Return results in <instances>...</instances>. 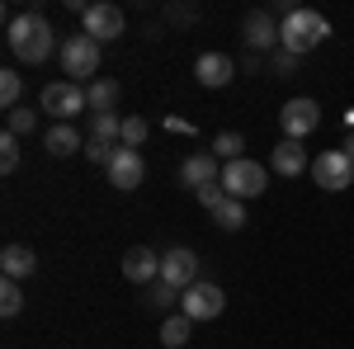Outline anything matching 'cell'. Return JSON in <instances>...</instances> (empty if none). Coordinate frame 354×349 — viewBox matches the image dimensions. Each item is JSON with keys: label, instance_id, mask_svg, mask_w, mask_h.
<instances>
[{"label": "cell", "instance_id": "cell-1", "mask_svg": "<svg viewBox=\"0 0 354 349\" xmlns=\"http://www.w3.org/2000/svg\"><path fill=\"white\" fill-rule=\"evenodd\" d=\"M53 53H62L57 28L48 24L38 10H28V15H15V19H10V57H15V62H24V66H43Z\"/></svg>", "mask_w": 354, "mask_h": 349}, {"label": "cell", "instance_id": "cell-2", "mask_svg": "<svg viewBox=\"0 0 354 349\" xmlns=\"http://www.w3.org/2000/svg\"><path fill=\"white\" fill-rule=\"evenodd\" d=\"M326 38H330V19L322 10L298 5V10H288V15L279 19V48L293 53V57H307L312 48H322Z\"/></svg>", "mask_w": 354, "mask_h": 349}, {"label": "cell", "instance_id": "cell-3", "mask_svg": "<svg viewBox=\"0 0 354 349\" xmlns=\"http://www.w3.org/2000/svg\"><path fill=\"white\" fill-rule=\"evenodd\" d=\"M62 71H66V81H95V71H100V43L90 38V33H71V38H62Z\"/></svg>", "mask_w": 354, "mask_h": 349}, {"label": "cell", "instance_id": "cell-4", "mask_svg": "<svg viewBox=\"0 0 354 349\" xmlns=\"http://www.w3.org/2000/svg\"><path fill=\"white\" fill-rule=\"evenodd\" d=\"M265 185H270V170H265L260 161H250V156L222 165V189H227V198L250 203V198H260V194H265Z\"/></svg>", "mask_w": 354, "mask_h": 349}, {"label": "cell", "instance_id": "cell-5", "mask_svg": "<svg viewBox=\"0 0 354 349\" xmlns=\"http://www.w3.org/2000/svg\"><path fill=\"white\" fill-rule=\"evenodd\" d=\"M38 109L53 113L57 123H71L76 113H90V104H85V85H76V81H48V85H43V95H38Z\"/></svg>", "mask_w": 354, "mask_h": 349}, {"label": "cell", "instance_id": "cell-6", "mask_svg": "<svg viewBox=\"0 0 354 349\" xmlns=\"http://www.w3.org/2000/svg\"><path fill=\"white\" fill-rule=\"evenodd\" d=\"M312 180L317 189H326V194H340V189L354 185V161L335 147V151H317L312 156Z\"/></svg>", "mask_w": 354, "mask_h": 349}, {"label": "cell", "instance_id": "cell-7", "mask_svg": "<svg viewBox=\"0 0 354 349\" xmlns=\"http://www.w3.org/2000/svg\"><path fill=\"white\" fill-rule=\"evenodd\" d=\"M279 128H283V137H288V142L312 137L317 128H322V104H317V100H307V95L288 100V104L279 109Z\"/></svg>", "mask_w": 354, "mask_h": 349}, {"label": "cell", "instance_id": "cell-8", "mask_svg": "<svg viewBox=\"0 0 354 349\" xmlns=\"http://www.w3.org/2000/svg\"><path fill=\"white\" fill-rule=\"evenodd\" d=\"M222 307H227V293H222L218 283H208V279H198V283L185 288V297H180V312H185L189 321H218Z\"/></svg>", "mask_w": 354, "mask_h": 349}, {"label": "cell", "instance_id": "cell-9", "mask_svg": "<svg viewBox=\"0 0 354 349\" xmlns=\"http://www.w3.org/2000/svg\"><path fill=\"white\" fill-rule=\"evenodd\" d=\"M81 24H85L81 33H90L95 43H113V38H123V24H128V19H123V10H118V5L100 0V5H90V10L81 15Z\"/></svg>", "mask_w": 354, "mask_h": 349}, {"label": "cell", "instance_id": "cell-10", "mask_svg": "<svg viewBox=\"0 0 354 349\" xmlns=\"http://www.w3.org/2000/svg\"><path fill=\"white\" fill-rule=\"evenodd\" d=\"M161 279L170 283V288H194L198 283V250H189V245H175V250H165L161 255Z\"/></svg>", "mask_w": 354, "mask_h": 349}, {"label": "cell", "instance_id": "cell-11", "mask_svg": "<svg viewBox=\"0 0 354 349\" xmlns=\"http://www.w3.org/2000/svg\"><path fill=\"white\" fill-rule=\"evenodd\" d=\"M241 43H245V53H270L274 43H279V19H274V10H250L245 15V24H241Z\"/></svg>", "mask_w": 354, "mask_h": 349}, {"label": "cell", "instance_id": "cell-12", "mask_svg": "<svg viewBox=\"0 0 354 349\" xmlns=\"http://www.w3.org/2000/svg\"><path fill=\"white\" fill-rule=\"evenodd\" d=\"M236 62L227 53H198V62H194V81L203 85V90H227V85L236 81Z\"/></svg>", "mask_w": 354, "mask_h": 349}, {"label": "cell", "instance_id": "cell-13", "mask_svg": "<svg viewBox=\"0 0 354 349\" xmlns=\"http://www.w3.org/2000/svg\"><path fill=\"white\" fill-rule=\"evenodd\" d=\"M123 279H128V283H142V288H151V283L161 279V255H156L151 245H133V250H123Z\"/></svg>", "mask_w": 354, "mask_h": 349}, {"label": "cell", "instance_id": "cell-14", "mask_svg": "<svg viewBox=\"0 0 354 349\" xmlns=\"http://www.w3.org/2000/svg\"><path fill=\"white\" fill-rule=\"evenodd\" d=\"M109 175L113 189H142V180H147V161H142V151H128V147H118V156H113V165L104 170Z\"/></svg>", "mask_w": 354, "mask_h": 349}, {"label": "cell", "instance_id": "cell-15", "mask_svg": "<svg viewBox=\"0 0 354 349\" xmlns=\"http://www.w3.org/2000/svg\"><path fill=\"white\" fill-rule=\"evenodd\" d=\"M270 170H274V175L298 180L302 170H312V156H307V147H302V142H288V137H283V142L270 151Z\"/></svg>", "mask_w": 354, "mask_h": 349}, {"label": "cell", "instance_id": "cell-16", "mask_svg": "<svg viewBox=\"0 0 354 349\" xmlns=\"http://www.w3.org/2000/svg\"><path fill=\"white\" fill-rule=\"evenodd\" d=\"M218 180H222V170L213 151H194L189 161L180 165V185L185 189H203V185H218Z\"/></svg>", "mask_w": 354, "mask_h": 349}, {"label": "cell", "instance_id": "cell-17", "mask_svg": "<svg viewBox=\"0 0 354 349\" xmlns=\"http://www.w3.org/2000/svg\"><path fill=\"white\" fill-rule=\"evenodd\" d=\"M33 269H38V255H33L28 245H5V250H0V274H5L10 283L33 279Z\"/></svg>", "mask_w": 354, "mask_h": 349}, {"label": "cell", "instance_id": "cell-18", "mask_svg": "<svg viewBox=\"0 0 354 349\" xmlns=\"http://www.w3.org/2000/svg\"><path fill=\"white\" fill-rule=\"evenodd\" d=\"M43 147H48V156H76L85 151V137L76 133V123H53L43 133Z\"/></svg>", "mask_w": 354, "mask_h": 349}, {"label": "cell", "instance_id": "cell-19", "mask_svg": "<svg viewBox=\"0 0 354 349\" xmlns=\"http://www.w3.org/2000/svg\"><path fill=\"white\" fill-rule=\"evenodd\" d=\"M118 81H109V76H95V81L85 85V104H90V113H113V104H118Z\"/></svg>", "mask_w": 354, "mask_h": 349}, {"label": "cell", "instance_id": "cell-20", "mask_svg": "<svg viewBox=\"0 0 354 349\" xmlns=\"http://www.w3.org/2000/svg\"><path fill=\"white\" fill-rule=\"evenodd\" d=\"M189 335H194V321L180 312V317H165L161 321V345L165 349H185L189 345Z\"/></svg>", "mask_w": 354, "mask_h": 349}, {"label": "cell", "instance_id": "cell-21", "mask_svg": "<svg viewBox=\"0 0 354 349\" xmlns=\"http://www.w3.org/2000/svg\"><path fill=\"white\" fill-rule=\"evenodd\" d=\"M5 133H15L19 142H24V137H33V133H38V109H28V104L10 109V113H5Z\"/></svg>", "mask_w": 354, "mask_h": 349}, {"label": "cell", "instance_id": "cell-22", "mask_svg": "<svg viewBox=\"0 0 354 349\" xmlns=\"http://www.w3.org/2000/svg\"><path fill=\"white\" fill-rule=\"evenodd\" d=\"M90 137L118 147V142H123V118H118V113H90Z\"/></svg>", "mask_w": 354, "mask_h": 349}, {"label": "cell", "instance_id": "cell-23", "mask_svg": "<svg viewBox=\"0 0 354 349\" xmlns=\"http://www.w3.org/2000/svg\"><path fill=\"white\" fill-rule=\"evenodd\" d=\"M213 222H218L222 232H241L245 227V203L241 198H227L222 208H213Z\"/></svg>", "mask_w": 354, "mask_h": 349}, {"label": "cell", "instance_id": "cell-24", "mask_svg": "<svg viewBox=\"0 0 354 349\" xmlns=\"http://www.w3.org/2000/svg\"><path fill=\"white\" fill-rule=\"evenodd\" d=\"M241 151H245V137L241 133H218L213 137V156H218V161H241Z\"/></svg>", "mask_w": 354, "mask_h": 349}, {"label": "cell", "instance_id": "cell-25", "mask_svg": "<svg viewBox=\"0 0 354 349\" xmlns=\"http://www.w3.org/2000/svg\"><path fill=\"white\" fill-rule=\"evenodd\" d=\"M180 297H185V293H180V288H170L165 279H156V283L147 288V307H151V312H170V307H175Z\"/></svg>", "mask_w": 354, "mask_h": 349}, {"label": "cell", "instance_id": "cell-26", "mask_svg": "<svg viewBox=\"0 0 354 349\" xmlns=\"http://www.w3.org/2000/svg\"><path fill=\"white\" fill-rule=\"evenodd\" d=\"M19 95H24V76L5 66V71H0V104H5V113L19 109Z\"/></svg>", "mask_w": 354, "mask_h": 349}, {"label": "cell", "instance_id": "cell-27", "mask_svg": "<svg viewBox=\"0 0 354 349\" xmlns=\"http://www.w3.org/2000/svg\"><path fill=\"white\" fill-rule=\"evenodd\" d=\"M19 312H24V288L5 279L0 283V317H19Z\"/></svg>", "mask_w": 354, "mask_h": 349}, {"label": "cell", "instance_id": "cell-28", "mask_svg": "<svg viewBox=\"0 0 354 349\" xmlns=\"http://www.w3.org/2000/svg\"><path fill=\"white\" fill-rule=\"evenodd\" d=\"M85 161H95V165H104L109 170L113 156H118V147H109V142H100V137H85V151H81Z\"/></svg>", "mask_w": 354, "mask_h": 349}, {"label": "cell", "instance_id": "cell-29", "mask_svg": "<svg viewBox=\"0 0 354 349\" xmlns=\"http://www.w3.org/2000/svg\"><path fill=\"white\" fill-rule=\"evenodd\" d=\"M142 142H147V118H123V142H118V147L142 151Z\"/></svg>", "mask_w": 354, "mask_h": 349}, {"label": "cell", "instance_id": "cell-30", "mask_svg": "<svg viewBox=\"0 0 354 349\" xmlns=\"http://www.w3.org/2000/svg\"><path fill=\"white\" fill-rule=\"evenodd\" d=\"M0 170H5V175L19 170V137H15V133L0 137Z\"/></svg>", "mask_w": 354, "mask_h": 349}, {"label": "cell", "instance_id": "cell-31", "mask_svg": "<svg viewBox=\"0 0 354 349\" xmlns=\"http://www.w3.org/2000/svg\"><path fill=\"white\" fill-rule=\"evenodd\" d=\"M298 62H302V57H293V53H283V48H279V53L270 57V71L279 76V81H283V76H298Z\"/></svg>", "mask_w": 354, "mask_h": 349}, {"label": "cell", "instance_id": "cell-32", "mask_svg": "<svg viewBox=\"0 0 354 349\" xmlns=\"http://www.w3.org/2000/svg\"><path fill=\"white\" fill-rule=\"evenodd\" d=\"M194 198H198V203H203V208L213 213V208H222V203H227V189H222V180H218V185H203V189H194Z\"/></svg>", "mask_w": 354, "mask_h": 349}, {"label": "cell", "instance_id": "cell-33", "mask_svg": "<svg viewBox=\"0 0 354 349\" xmlns=\"http://www.w3.org/2000/svg\"><path fill=\"white\" fill-rule=\"evenodd\" d=\"M340 151H345V156L354 161V133H345V142H340Z\"/></svg>", "mask_w": 354, "mask_h": 349}]
</instances>
